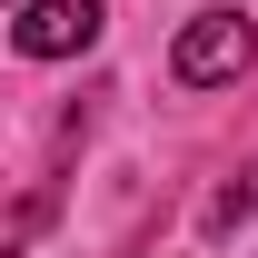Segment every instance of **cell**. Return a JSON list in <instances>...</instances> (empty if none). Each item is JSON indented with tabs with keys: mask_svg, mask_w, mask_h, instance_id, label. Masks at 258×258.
<instances>
[{
	"mask_svg": "<svg viewBox=\"0 0 258 258\" xmlns=\"http://www.w3.org/2000/svg\"><path fill=\"white\" fill-rule=\"evenodd\" d=\"M99 40V0H30L20 10V50L30 60H60V50H90Z\"/></svg>",
	"mask_w": 258,
	"mask_h": 258,
	"instance_id": "2",
	"label": "cell"
},
{
	"mask_svg": "<svg viewBox=\"0 0 258 258\" xmlns=\"http://www.w3.org/2000/svg\"><path fill=\"white\" fill-rule=\"evenodd\" d=\"M248 50H258V30L238 20V10H199L189 30H179V50H169V70H179L189 90H209V80H238Z\"/></svg>",
	"mask_w": 258,
	"mask_h": 258,
	"instance_id": "1",
	"label": "cell"
}]
</instances>
